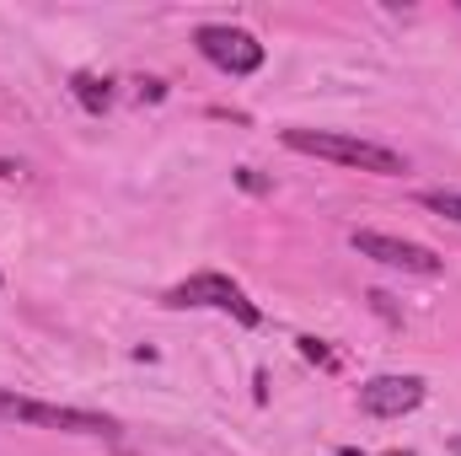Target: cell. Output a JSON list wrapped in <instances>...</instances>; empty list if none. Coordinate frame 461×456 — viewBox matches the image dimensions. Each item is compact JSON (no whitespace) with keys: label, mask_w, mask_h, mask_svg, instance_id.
I'll return each mask as SVG.
<instances>
[{"label":"cell","mask_w":461,"mask_h":456,"mask_svg":"<svg viewBox=\"0 0 461 456\" xmlns=\"http://www.w3.org/2000/svg\"><path fill=\"white\" fill-rule=\"evenodd\" d=\"M295 156H317V161H339L354 172H375V178H402L408 156L381 145V140H359V134H339V129H285L279 134Z\"/></svg>","instance_id":"6da1fadb"},{"label":"cell","mask_w":461,"mask_h":456,"mask_svg":"<svg viewBox=\"0 0 461 456\" xmlns=\"http://www.w3.org/2000/svg\"><path fill=\"white\" fill-rule=\"evenodd\" d=\"M0 419L5 424H32V430H59V435H118L108 414H86V408H59V403H38L16 387H0Z\"/></svg>","instance_id":"7a4b0ae2"},{"label":"cell","mask_w":461,"mask_h":456,"mask_svg":"<svg viewBox=\"0 0 461 456\" xmlns=\"http://www.w3.org/2000/svg\"><path fill=\"white\" fill-rule=\"evenodd\" d=\"M167 306H210V312L236 317L241 328H258V323H263V312L247 301V290H241L236 279H226V274H215V269H204V274L172 285V290H167Z\"/></svg>","instance_id":"3957f363"},{"label":"cell","mask_w":461,"mask_h":456,"mask_svg":"<svg viewBox=\"0 0 461 456\" xmlns=\"http://www.w3.org/2000/svg\"><path fill=\"white\" fill-rule=\"evenodd\" d=\"M194 43H199V54H204L215 70H226V76H252V70H263V43H258L247 27L210 22V27L194 32Z\"/></svg>","instance_id":"277c9868"},{"label":"cell","mask_w":461,"mask_h":456,"mask_svg":"<svg viewBox=\"0 0 461 456\" xmlns=\"http://www.w3.org/2000/svg\"><path fill=\"white\" fill-rule=\"evenodd\" d=\"M348 247L370 263H386V269H402V274H424L435 279L440 274V258L424 247V242H408V236H386V231H348Z\"/></svg>","instance_id":"5b68a950"},{"label":"cell","mask_w":461,"mask_h":456,"mask_svg":"<svg viewBox=\"0 0 461 456\" xmlns=\"http://www.w3.org/2000/svg\"><path fill=\"white\" fill-rule=\"evenodd\" d=\"M424 403V381L419 376H370L359 387V414L370 419H402Z\"/></svg>","instance_id":"8992f818"},{"label":"cell","mask_w":461,"mask_h":456,"mask_svg":"<svg viewBox=\"0 0 461 456\" xmlns=\"http://www.w3.org/2000/svg\"><path fill=\"white\" fill-rule=\"evenodd\" d=\"M70 92H76V103H81L86 114H103V108L113 103V92H108V81H103V76H92V70H81V76H70Z\"/></svg>","instance_id":"52a82bcc"},{"label":"cell","mask_w":461,"mask_h":456,"mask_svg":"<svg viewBox=\"0 0 461 456\" xmlns=\"http://www.w3.org/2000/svg\"><path fill=\"white\" fill-rule=\"evenodd\" d=\"M419 205H424V210H435V215H446V221H456V226H461V194H456V188H424V194H419Z\"/></svg>","instance_id":"ba28073f"},{"label":"cell","mask_w":461,"mask_h":456,"mask_svg":"<svg viewBox=\"0 0 461 456\" xmlns=\"http://www.w3.org/2000/svg\"><path fill=\"white\" fill-rule=\"evenodd\" d=\"M339 456H370V451H354V446H344ZM386 456H408V451H386Z\"/></svg>","instance_id":"9c48e42d"},{"label":"cell","mask_w":461,"mask_h":456,"mask_svg":"<svg viewBox=\"0 0 461 456\" xmlns=\"http://www.w3.org/2000/svg\"><path fill=\"white\" fill-rule=\"evenodd\" d=\"M451 451H456V456H461V441H451Z\"/></svg>","instance_id":"30bf717a"}]
</instances>
